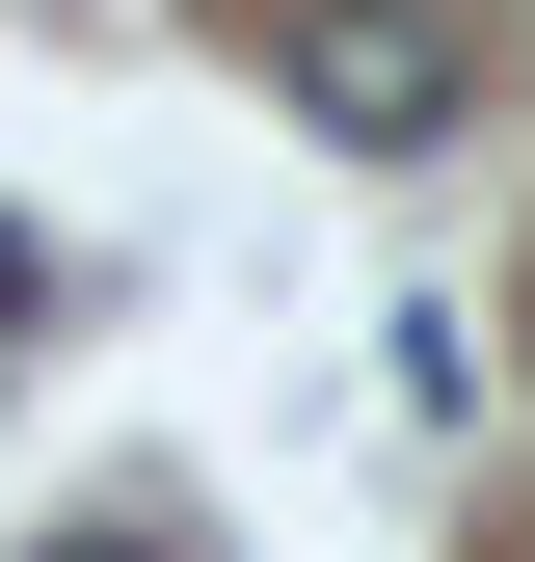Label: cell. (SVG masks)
Instances as JSON below:
<instances>
[{"label":"cell","instance_id":"cell-1","mask_svg":"<svg viewBox=\"0 0 535 562\" xmlns=\"http://www.w3.org/2000/svg\"><path fill=\"white\" fill-rule=\"evenodd\" d=\"M268 81H295V134H349V161H429L482 108V27L455 0H268Z\"/></svg>","mask_w":535,"mask_h":562},{"label":"cell","instance_id":"cell-2","mask_svg":"<svg viewBox=\"0 0 535 562\" xmlns=\"http://www.w3.org/2000/svg\"><path fill=\"white\" fill-rule=\"evenodd\" d=\"M54 562H134V536H54Z\"/></svg>","mask_w":535,"mask_h":562}]
</instances>
